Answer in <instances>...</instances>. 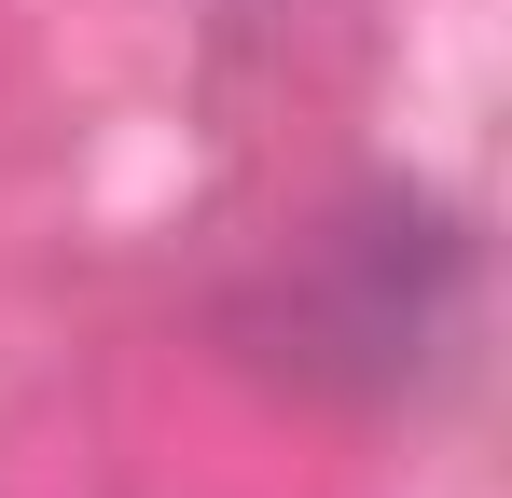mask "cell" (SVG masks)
<instances>
[]
</instances>
